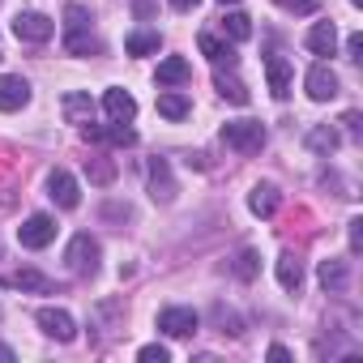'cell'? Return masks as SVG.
I'll list each match as a JSON object with an SVG mask.
<instances>
[{
	"label": "cell",
	"instance_id": "6da1fadb",
	"mask_svg": "<svg viewBox=\"0 0 363 363\" xmlns=\"http://www.w3.org/2000/svg\"><path fill=\"white\" fill-rule=\"evenodd\" d=\"M223 141L240 154H261L265 150V124L261 120H227L223 124Z\"/></svg>",
	"mask_w": 363,
	"mask_h": 363
},
{
	"label": "cell",
	"instance_id": "7a4b0ae2",
	"mask_svg": "<svg viewBox=\"0 0 363 363\" xmlns=\"http://www.w3.org/2000/svg\"><path fill=\"white\" fill-rule=\"evenodd\" d=\"M99 257H103V248H99V240H94V235H86V231H82V235H73V240H69V248H65L69 269H73V274H82V278L99 269Z\"/></svg>",
	"mask_w": 363,
	"mask_h": 363
},
{
	"label": "cell",
	"instance_id": "3957f363",
	"mask_svg": "<svg viewBox=\"0 0 363 363\" xmlns=\"http://www.w3.org/2000/svg\"><path fill=\"white\" fill-rule=\"evenodd\" d=\"M48 197H52L60 210H77V206H82V189H77V179H73L65 167H56V171L48 175Z\"/></svg>",
	"mask_w": 363,
	"mask_h": 363
},
{
	"label": "cell",
	"instance_id": "277c9868",
	"mask_svg": "<svg viewBox=\"0 0 363 363\" xmlns=\"http://www.w3.org/2000/svg\"><path fill=\"white\" fill-rule=\"evenodd\" d=\"M197 325H201V316H197L193 308H162V312H158V329H162L167 337H193Z\"/></svg>",
	"mask_w": 363,
	"mask_h": 363
},
{
	"label": "cell",
	"instance_id": "5b68a950",
	"mask_svg": "<svg viewBox=\"0 0 363 363\" xmlns=\"http://www.w3.org/2000/svg\"><path fill=\"white\" fill-rule=\"evenodd\" d=\"M13 35H18L22 43H48V39L56 35V22H52L48 13H18V18H13Z\"/></svg>",
	"mask_w": 363,
	"mask_h": 363
},
{
	"label": "cell",
	"instance_id": "8992f818",
	"mask_svg": "<svg viewBox=\"0 0 363 363\" xmlns=\"http://www.w3.org/2000/svg\"><path fill=\"white\" fill-rule=\"evenodd\" d=\"M18 240H22V248H48L56 240V218L52 214H30L18 227Z\"/></svg>",
	"mask_w": 363,
	"mask_h": 363
},
{
	"label": "cell",
	"instance_id": "52a82bcc",
	"mask_svg": "<svg viewBox=\"0 0 363 363\" xmlns=\"http://www.w3.org/2000/svg\"><path fill=\"white\" fill-rule=\"evenodd\" d=\"M39 329L48 333V337H56V342H73L77 337V320L65 312V308H39Z\"/></svg>",
	"mask_w": 363,
	"mask_h": 363
},
{
	"label": "cell",
	"instance_id": "ba28073f",
	"mask_svg": "<svg viewBox=\"0 0 363 363\" xmlns=\"http://www.w3.org/2000/svg\"><path fill=\"white\" fill-rule=\"evenodd\" d=\"M30 103V82L18 73H0V111H22Z\"/></svg>",
	"mask_w": 363,
	"mask_h": 363
},
{
	"label": "cell",
	"instance_id": "9c48e42d",
	"mask_svg": "<svg viewBox=\"0 0 363 363\" xmlns=\"http://www.w3.org/2000/svg\"><path fill=\"white\" fill-rule=\"evenodd\" d=\"M303 86H308V99H312V103H329V99L337 94V73H333L329 65H312Z\"/></svg>",
	"mask_w": 363,
	"mask_h": 363
},
{
	"label": "cell",
	"instance_id": "30bf717a",
	"mask_svg": "<svg viewBox=\"0 0 363 363\" xmlns=\"http://www.w3.org/2000/svg\"><path fill=\"white\" fill-rule=\"evenodd\" d=\"M60 111H65V120H69V124H77V128L94 124V99H90V94H82V90H69V94L60 99Z\"/></svg>",
	"mask_w": 363,
	"mask_h": 363
},
{
	"label": "cell",
	"instance_id": "8fae6325",
	"mask_svg": "<svg viewBox=\"0 0 363 363\" xmlns=\"http://www.w3.org/2000/svg\"><path fill=\"white\" fill-rule=\"evenodd\" d=\"M82 133L90 141H107V145H137V133L128 124H120V120H111V124H86Z\"/></svg>",
	"mask_w": 363,
	"mask_h": 363
},
{
	"label": "cell",
	"instance_id": "7c38bea8",
	"mask_svg": "<svg viewBox=\"0 0 363 363\" xmlns=\"http://www.w3.org/2000/svg\"><path fill=\"white\" fill-rule=\"evenodd\" d=\"M103 111H107L111 120H120V124H133V116H137V99H133L128 90L111 86V90L103 94Z\"/></svg>",
	"mask_w": 363,
	"mask_h": 363
},
{
	"label": "cell",
	"instance_id": "4fadbf2b",
	"mask_svg": "<svg viewBox=\"0 0 363 363\" xmlns=\"http://www.w3.org/2000/svg\"><path fill=\"white\" fill-rule=\"evenodd\" d=\"M150 197L154 201H171L175 197V179H171L167 158H150Z\"/></svg>",
	"mask_w": 363,
	"mask_h": 363
},
{
	"label": "cell",
	"instance_id": "5bb4252c",
	"mask_svg": "<svg viewBox=\"0 0 363 363\" xmlns=\"http://www.w3.org/2000/svg\"><path fill=\"white\" fill-rule=\"evenodd\" d=\"M278 206H282V193H278L274 184H257V189L248 193V210H252L257 218H274Z\"/></svg>",
	"mask_w": 363,
	"mask_h": 363
},
{
	"label": "cell",
	"instance_id": "9a60e30c",
	"mask_svg": "<svg viewBox=\"0 0 363 363\" xmlns=\"http://www.w3.org/2000/svg\"><path fill=\"white\" fill-rule=\"evenodd\" d=\"M308 52L312 56H333L337 52V26L333 22H316L308 30Z\"/></svg>",
	"mask_w": 363,
	"mask_h": 363
},
{
	"label": "cell",
	"instance_id": "2e32d148",
	"mask_svg": "<svg viewBox=\"0 0 363 363\" xmlns=\"http://www.w3.org/2000/svg\"><path fill=\"white\" fill-rule=\"evenodd\" d=\"M5 282L18 286V291H30V295H52V291H56V282H52L48 274H39V269H18V274H9Z\"/></svg>",
	"mask_w": 363,
	"mask_h": 363
},
{
	"label": "cell",
	"instance_id": "e0dca14e",
	"mask_svg": "<svg viewBox=\"0 0 363 363\" xmlns=\"http://www.w3.org/2000/svg\"><path fill=\"white\" fill-rule=\"evenodd\" d=\"M265 77H269V94L274 99H286L291 94V65L282 56H269L265 60Z\"/></svg>",
	"mask_w": 363,
	"mask_h": 363
},
{
	"label": "cell",
	"instance_id": "ac0fdd59",
	"mask_svg": "<svg viewBox=\"0 0 363 363\" xmlns=\"http://www.w3.org/2000/svg\"><path fill=\"white\" fill-rule=\"evenodd\" d=\"M316 278H320V286H325V291H346V286H350V269H346V261H337V257L320 261Z\"/></svg>",
	"mask_w": 363,
	"mask_h": 363
},
{
	"label": "cell",
	"instance_id": "d6986e66",
	"mask_svg": "<svg viewBox=\"0 0 363 363\" xmlns=\"http://www.w3.org/2000/svg\"><path fill=\"white\" fill-rule=\"evenodd\" d=\"M189 77H193V65L184 56H167L158 65V86H184Z\"/></svg>",
	"mask_w": 363,
	"mask_h": 363
},
{
	"label": "cell",
	"instance_id": "ffe728a7",
	"mask_svg": "<svg viewBox=\"0 0 363 363\" xmlns=\"http://www.w3.org/2000/svg\"><path fill=\"white\" fill-rule=\"evenodd\" d=\"M197 48H201V56H210L214 65H227V69L240 60V56H235V48H231L227 39H218V35H201V39H197Z\"/></svg>",
	"mask_w": 363,
	"mask_h": 363
},
{
	"label": "cell",
	"instance_id": "44dd1931",
	"mask_svg": "<svg viewBox=\"0 0 363 363\" xmlns=\"http://www.w3.org/2000/svg\"><path fill=\"white\" fill-rule=\"evenodd\" d=\"M189 111H193V103L179 94V90H162V94H158V116H162V120H184Z\"/></svg>",
	"mask_w": 363,
	"mask_h": 363
},
{
	"label": "cell",
	"instance_id": "7402d4cb",
	"mask_svg": "<svg viewBox=\"0 0 363 363\" xmlns=\"http://www.w3.org/2000/svg\"><path fill=\"white\" fill-rule=\"evenodd\" d=\"M299 282H303L299 257H295V252H282V257H278V286H282V291H299Z\"/></svg>",
	"mask_w": 363,
	"mask_h": 363
},
{
	"label": "cell",
	"instance_id": "603a6c76",
	"mask_svg": "<svg viewBox=\"0 0 363 363\" xmlns=\"http://www.w3.org/2000/svg\"><path fill=\"white\" fill-rule=\"evenodd\" d=\"M337 145H342V137H337V128H329V124H316V128L308 133V150H312V154H325V158H329Z\"/></svg>",
	"mask_w": 363,
	"mask_h": 363
},
{
	"label": "cell",
	"instance_id": "cb8c5ba5",
	"mask_svg": "<svg viewBox=\"0 0 363 363\" xmlns=\"http://www.w3.org/2000/svg\"><path fill=\"white\" fill-rule=\"evenodd\" d=\"M124 48H128V56H150V52L162 48V39H158V30H133L124 39Z\"/></svg>",
	"mask_w": 363,
	"mask_h": 363
},
{
	"label": "cell",
	"instance_id": "d4e9b609",
	"mask_svg": "<svg viewBox=\"0 0 363 363\" xmlns=\"http://www.w3.org/2000/svg\"><path fill=\"white\" fill-rule=\"evenodd\" d=\"M214 86H218V94H223V99H231L235 107H244V103H248V86H244L240 77H227V73H214Z\"/></svg>",
	"mask_w": 363,
	"mask_h": 363
},
{
	"label": "cell",
	"instance_id": "484cf974",
	"mask_svg": "<svg viewBox=\"0 0 363 363\" xmlns=\"http://www.w3.org/2000/svg\"><path fill=\"white\" fill-rule=\"evenodd\" d=\"M223 35H231V43L252 39V18H248V13H227V18H223Z\"/></svg>",
	"mask_w": 363,
	"mask_h": 363
},
{
	"label": "cell",
	"instance_id": "4316f807",
	"mask_svg": "<svg viewBox=\"0 0 363 363\" xmlns=\"http://www.w3.org/2000/svg\"><path fill=\"white\" fill-rule=\"evenodd\" d=\"M65 48H69V56H99V52H103V43H99L90 30H82V35H65Z\"/></svg>",
	"mask_w": 363,
	"mask_h": 363
},
{
	"label": "cell",
	"instance_id": "83f0119b",
	"mask_svg": "<svg viewBox=\"0 0 363 363\" xmlns=\"http://www.w3.org/2000/svg\"><path fill=\"white\" fill-rule=\"evenodd\" d=\"M86 175H90V184H111V179H116V162L94 154V158H86Z\"/></svg>",
	"mask_w": 363,
	"mask_h": 363
},
{
	"label": "cell",
	"instance_id": "f1b7e54d",
	"mask_svg": "<svg viewBox=\"0 0 363 363\" xmlns=\"http://www.w3.org/2000/svg\"><path fill=\"white\" fill-rule=\"evenodd\" d=\"M261 274V257H257V248H244L240 257H235V278L240 282H252Z\"/></svg>",
	"mask_w": 363,
	"mask_h": 363
},
{
	"label": "cell",
	"instance_id": "f546056e",
	"mask_svg": "<svg viewBox=\"0 0 363 363\" xmlns=\"http://www.w3.org/2000/svg\"><path fill=\"white\" fill-rule=\"evenodd\" d=\"M90 9H82V5H69L65 9V35H82V30H90Z\"/></svg>",
	"mask_w": 363,
	"mask_h": 363
},
{
	"label": "cell",
	"instance_id": "4dcf8cb0",
	"mask_svg": "<svg viewBox=\"0 0 363 363\" xmlns=\"http://www.w3.org/2000/svg\"><path fill=\"white\" fill-rule=\"evenodd\" d=\"M137 359H141V363H167V359H171V350H167L162 342H150V346H141V350H137Z\"/></svg>",
	"mask_w": 363,
	"mask_h": 363
},
{
	"label": "cell",
	"instance_id": "1f68e13d",
	"mask_svg": "<svg viewBox=\"0 0 363 363\" xmlns=\"http://www.w3.org/2000/svg\"><path fill=\"white\" fill-rule=\"evenodd\" d=\"M274 5H282L286 13H299V18L303 13H316V0H274Z\"/></svg>",
	"mask_w": 363,
	"mask_h": 363
},
{
	"label": "cell",
	"instance_id": "d6a6232c",
	"mask_svg": "<svg viewBox=\"0 0 363 363\" xmlns=\"http://www.w3.org/2000/svg\"><path fill=\"white\" fill-rule=\"evenodd\" d=\"M363 56V35H350L346 39V60H359Z\"/></svg>",
	"mask_w": 363,
	"mask_h": 363
},
{
	"label": "cell",
	"instance_id": "836d02e7",
	"mask_svg": "<svg viewBox=\"0 0 363 363\" xmlns=\"http://www.w3.org/2000/svg\"><path fill=\"white\" fill-rule=\"evenodd\" d=\"M359 248H363V223L350 218V252H359Z\"/></svg>",
	"mask_w": 363,
	"mask_h": 363
},
{
	"label": "cell",
	"instance_id": "e575fe53",
	"mask_svg": "<svg viewBox=\"0 0 363 363\" xmlns=\"http://www.w3.org/2000/svg\"><path fill=\"white\" fill-rule=\"evenodd\" d=\"M201 5V0H171V9H179V13H193Z\"/></svg>",
	"mask_w": 363,
	"mask_h": 363
},
{
	"label": "cell",
	"instance_id": "d590c367",
	"mask_svg": "<svg viewBox=\"0 0 363 363\" xmlns=\"http://www.w3.org/2000/svg\"><path fill=\"white\" fill-rule=\"evenodd\" d=\"M269 359H274V363H286V359H291V350H286V346H269Z\"/></svg>",
	"mask_w": 363,
	"mask_h": 363
},
{
	"label": "cell",
	"instance_id": "8d00e7d4",
	"mask_svg": "<svg viewBox=\"0 0 363 363\" xmlns=\"http://www.w3.org/2000/svg\"><path fill=\"white\" fill-rule=\"evenodd\" d=\"M0 359H13V350H9V346H0Z\"/></svg>",
	"mask_w": 363,
	"mask_h": 363
},
{
	"label": "cell",
	"instance_id": "74e56055",
	"mask_svg": "<svg viewBox=\"0 0 363 363\" xmlns=\"http://www.w3.org/2000/svg\"><path fill=\"white\" fill-rule=\"evenodd\" d=\"M218 5H240V0H218Z\"/></svg>",
	"mask_w": 363,
	"mask_h": 363
}]
</instances>
